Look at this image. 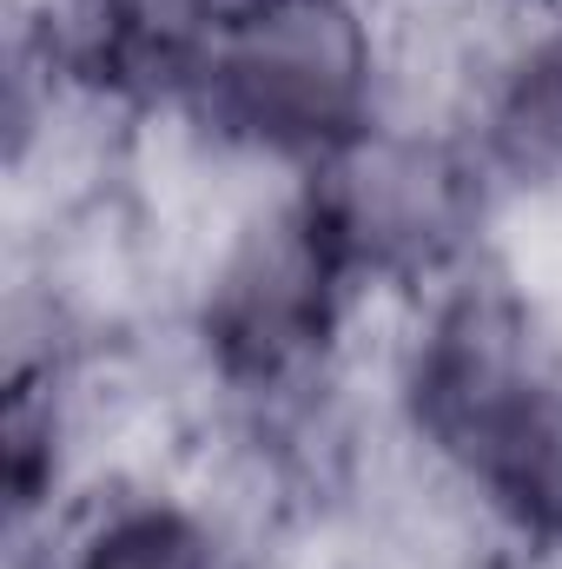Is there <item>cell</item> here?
<instances>
[{
    "label": "cell",
    "mask_w": 562,
    "mask_h": 569,
    "mask_svg": "<svg viewBox=\"0 0 562 569\" xmlns=\"http://www.w3.org/2000/svg\"><path fill=\"white\" fill-rule=\"evenodd\" d=\"M205 33H232V27H252V20H265L272 7H284V0H179Z\"/></svg>",
    "instance_id": "obj_5"
},
{
    "label": "cell",
    "mask_w": 562,
    "mask_h": 569,
    "mask_svg": "<svg viewBox=\"0 0 562 569\" xmlns=\"http://www.w3.org/2000/svg\"><path fill=\"white\" fill-rule=\"evenodd\" d=\"M496 13H562V0H483Z\"/></svg>",
    "instance_id": "obj_6"
},
{
    "label": "cell",
    "mask_w": 562,
    "mask_h": 569,
    "mask_svg": "<svg viewBox=\"0 0 562 569\" xmlns=\"http://www.w3.org/2000/svg\"><path fill=\"white\" fill-rule=\"evenodd\" d=\"M298 530L259 470L192 430L179 457L87 483L13 569H272Z\"/></svg>",
    "instance_id": "obj_3"
},
{
    "label": "cell",
    "mask_w": 562,
    "mask_h": 569,
    "mask_svg": "<svg viewBox=\"0 0 562 569\" xmlns=\"http://www.w3.org/2000/svg\"><path fill=\"white\" fill-rule=\"evenodd\" d=\"M404 107L398 20L384 0H284L212 33L159 133L239 172L298 179Z\"/></svg>",
    "instance_id": "obj_1"
},
{
    "label": "cell",
    "mask_w": 562,
    "mask_h": 569,
    "mask_svg": "<svg viewBox=\"0 0 562 569\" xmlns=\"http://www.w3.org/2000/svg\"><path fill=\"white\" fill-rule=\"evenodd\" d=\"M291 186L378 311L510 252V206L443 113L398 107Z\"/></svg>",
    "instance_id": "obj_2"
},
{
    "label": "cell",
    "mask_w": 562,
    "mask_h": 569,
    "mask_svg": "<svg viewBox=\"0 0 562 569\" xmlns=\"http://www.w3.org/2000/svg\"><path fill=\"white\" fill-rule=\"evenodd\" d=\"M443 120L470 140L510 206V232L562 219V13H483Z\"/></svg>",
    "instance_id": "obj_4"
}]
</instances>
